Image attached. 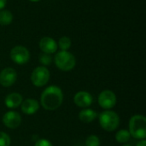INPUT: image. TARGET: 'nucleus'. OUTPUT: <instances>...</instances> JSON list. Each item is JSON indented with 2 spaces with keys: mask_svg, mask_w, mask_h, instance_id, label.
I'll return each instance as SVG.
<instances>
[{
  "mask_svg": "<svg viewBox=\"0 0 146 146\" xmlns=\"http://www.w3.org/2000/svg\"><path fill=\"white\" fill-rule=\"evenodd\" d=\"M22 101H23V98L20 93L12 92L5 98L4 104L6 107L9 109H15L21 104Z\"/></svg>",
  "mask_w": 146,
  "mask_h": 146,
  "instance_id": "obj_13",
  "label": "nucleus"
},
{
  "mask_svg": "<svg viewBox=\"0 0 146 146\" xmlns=\"http://www.w3.org/2000/svg\"><path fill=\"white\" fill-rule=\"evenodd\" d=\"M123 146H132V145H124Z\"/></svg>",
  "mask_w": 146,
  "mask_h": 146,
  "instance_id": "obj_25",
  "label": "nucleus"
},
{
  "mask_svg": "<svg viewBox=\"0 0 146 146\" xmlns=\"http://www.w3.org/2000/svg\"><path fill=\"white\" fill-rule=\"evenodd\" d=\"M7 0H0V9H3L6 5Z\"/></svg>",
  "mask_w": 146,
  "mask_h": 146,
  "instance_id": "obj_22",
  "label": "nucleus"
},
{
  "mask_svg": "<svg viewBox=\"0 0 146 146\" xmlns=\"http://www.w3.org/2000/svg\"><path fill=\"white\" fill-rule=\"evenodd\" d=\"M3 123L8 128L15 129L21 123V116L15 111H8L3 117Z\"/></svg>",
  "mask_w": 146,
  "mask_h": 146,
  "instance_id": "obj_9",
  "label": "nucleus"
},
{
  "mask_svg": "<svg viewBox=\"0 0 146 146\" xmlns=\"http://www.w3.org/2000/svg\"><path fill=\"white\" fill-rule=\"evenodd\" d=\"M50 71L44 66L34 68L31 74V81L33 86L42 87L45 86L50 80Z\"/></svg>",
  "mask_w": 146,
  "mask_h": 146,
  "instance_id": "obj_5",
  "label": "nucleus"
},
{
  "mask_svg": "<svg viewBox=\"0 0 146 146\" xmlns=\"http://www.w3.org/2000/svg\"><path fill=\"white\" fill-rule=\"evenodd\" d=\"M34 146H52V144L45 139H40L37 140Z\"/></svg>",
  "mask_w": 146,
  "mask_h": 146,
  "instance_id": "obj_21",
  "label": "nucleus"
},
{
  "mask_svg": "<svg viewBox=\"0 0 146 146\" xmlns=\"http://www.w3.org/2000/svg\"><path fill=\"white\" fill-rule=\"evenodd\" d=\"M10 57L14 62L19 65L27 63L30 58V53L27 48L21 45L14 47L10 51Z\"/></svg>",
  "mask_w": 146,
  "mask_h": 146,
  "instance_id": "obj_6",
  "label": "nucleus"
},
{
  "mask_svg": "<svg viewBox=\"0 0 146 146\" xmlns=\"http://www.w3.org/2000/svg\"><path fill=\"white\" fill-rule=\"evenodd\" d=\"M39 48L44 53L52 54L56 51L57 44L52 38L44 37V38H41V40L39 42Z\"/></svg>",
  "mask_w": 146,
  "mask_h": 146,
  "instance_id": "obj_12",
  "label": "nucleus"
},
{
  "mask_svg": "<svg viewBox=\"0 0 146 146\" xmlns=\"http://www.w3.org/2000/svg\"><path fill=\"white\" fill-rule=\"evenodd\" d=\"M74 102L78 107L87 108L92 105V104L93 102V98L89 92L81 91V92H77L74 95Z\"/></svg>",
  "mask_w": 146,
  "mask_h": 146,
  "instance_id": "obj_10",
  "label": "nucleus"
},
{
  "mask_svg": "<svg viewBox=\"0 0 146 146\" xmlns=\"http://www.w3.org/2000/svg\"><path fill=\"white\" fill-rule=\"evenodd\" d=\"M136 146H146V141L145 139H141Z\"/></svg>",
  "mask_w": 146,
  "mask_h": 146,
  "instance_id": "obj_23",
  "label": "nucleus"
},
{
  "mask_svg": "<svg viewBox=\"0 0 146 146\" xmlns=\"http://www.w3.org/2000/svg\"><path fill=\"white\" fill-rule=\"evenodd\" d=\"M58 45L62 50H68L71 46V39L68 37H62L59 39Z\"/></svg>",
  "mask_w": 146,
  "mask_h": 146,
  "instance_id": "obj_17",
  "label": "nucleus"
},
{
  "mask_svg": "<svg viewBox=\"0 0 146 146\" xmlns=\"http://www.w3.org/2000/svg\"><path fill=\"white\" fill-rule=\"evenodd\" d=\"M10 143V137L6 133L0 132V146H9Z\"/></svg>",
  "mask_w": 146,
  "mask_h": 146,
  "instance_id": "obj_20",
  "label": "nucleus"
},
{
  "mask_svg": "<svg viewBox=\"0 0 146 146\" xmlns=\"http://www.w3.org/2000/svg\"><path fill=\"white\" fill-rule=\"evenodd\" d=\"M39 62L44 66H48V65H50L51 63L52 57H51L50 54H47V53H44L43 52L39 56Z\"/></svg>",
  "mask_w": 146,
  "mask_h": 146,
  "instance_id": "obj_19",
  "label": "nucleus"
},
{
  "mask_svg": "<svg viewBox=\"0 0 146 146\" xmlns=\"http://www.w3.org/2000/svg\"><path fill=\"white\" fill-rule=\"evenodd\" d=\"M55 63L59 69L62 71H70L74 68L76 60L74 56L70 52L61 50L55 56Z\"/></svg>",
  "mask_w": 146,
  "mask_h": 146,
  "instance_id": "obj_4",
  "label": "nucleus"
},
{
  "mask_svg": "<svg viewBox=\"0 0 146 146\" xmlns=\"http://www.w3.org/2000/svg\"><path fill=\"white\" fill-rule=\"evenodd\" d=\"M129 133L136 139H145L146 137V118L144 115H133L129 121Z\"/></svg>",
  "mask_w": 146,
  "mask_h": 146,
  "instance_id": "obj_2",
  "label": "nucleus"
},
{
  "mask_svg": "<svg viewBox=\"0 0 146 146\" xmlns=\"http://www.w3.org/2000/svg\"><path fill=\"white\" fill-rule=\"evenodd\" d=\"M97 117H98L97 112L92 109L82 110L79 114L80 120L84 123H90V122L93 121Z\"/></svg>",
  "mask_w": 146,
  "mask_h": 146,
  "instance_id": "obj_14",
  "label": "nucleus"
},
{
  "mask_svg": "<svg viewBox=\"0 0 146 146\" xmlns=\"http://www.w3.org/2000/svg\"><path fill=\"white\" fill-rule=\"evenodd\" d=\"M17 79V73L12 68H5L0 73V85L9 87L15 84Z\"/></svg>",
  "mask_w": 146,
  "mask_h": 146,
  "instance_id": "obj_8",
  "label": "nucleus"
},
{
  "mask_svg": "<svg viewBox=\"0 0 146 146\" xmlns=\"http://www.w3.org/2000/svg\"><path fill=\"white\" fill-rule=\"evenodd\" d=\"M131 135L129 131L126 130V129H121L119 132L116 133L115 134V139L118 143L121 144H126L127 142H128L130 140Z\"/></svg>",
  "mask_w": 146,
  "mask_h": 146,
  "instance_id": "obj_15",
  "label": "nucleus"
},
{
  "mask_svg": "<svg viewBox=\"0 0 146 146\" xmlns=\"http://www.w3.org/2000/svg\"><path fill=\"white\" fill-rule=\"evenodd\" d=\"M63 101V93L62 90L56 86H48L41 94L40 102L42 107L46 110H56L58 109Z\"/></svg>",
  "mask_w": 146,
  "mask_h": 146,
  "instance_id": "obj_1",
  "label": "nucleus"
},
{
  "mask_svg": "<svg viewBox=\"0 0 146 146\" xmlns=\"http://www.w3.org/2000/svg\"><path fill=\"white\" fill-rule=\"evenodd\" d=\"M13 15L9 10H2L0 11V25L7 26L12 22Z\"/></svg>",
  "mask_w": 146,
  "mask_h": 146,
  "instance_id": "obj_16",
  "label": "nucleus"
},
{
  "mask_svg": "<svg viewBox=\"0 0 146 146\" xmlns=\"http://www.w3.org/2000/svg\"><path fill=\"white\" fill-rule=\"evenodd\" d=\"M86 146H100V139L96 135H90L86 140Z\"/></svg>",
  "mask_w": 146,
  "mask_h": 146,
  "instance_id": "obj_18",
  "label": "nucleus"
},
{
  "mask_svg": "<svg viewBox=\"0 0 146 146\" xmlns=\"http://www.w3.org/2000/svg\"><path fill=\"white\" fill-rule=\"evenodd\" d=\"M21 109L24 114L30 115L35 114L38 110L39 104H38V102L35 99L27 98L22 101V103L21 104Z\"/></svg>",
  "mask_w": 146,
  "mask_h": 146,
  "instance_id": "obj_11",
  "label": "nucleus"
},
{
  "mask_svg": "<svg viewBox=\"0 0 146 146\" xmlns=\"http://www.w3.org/2000/svg\"><path fill=\"white\" fill-rule=\"evenodd\" d=\"M29 1H31V2H38L40 0H29Z\"/></svg>",
  "mask_w": 146,
  "mask_h": 146,
  "instance_id": "obj_24",
  "label": "nucleus"
},
{
  "mask_svg": "<svg viewBox=\"0 0 146 146\" xmlns=\"http://www.w3.org/2000/svg\"><path fill=\"white\" fill-rule=\"evenodd\" d=\"M98 104L104 110L112 109L116 104V96L110 90H104L98 96Z\"/></svg>",
  "mask_w": 146,
  "mask_h": 146,
  "instance_id": "obj_7",
  "label": "nucleus"
},
{
  "mask_svg": "<svg viewBox=\"0 0 146 146\" xmlns=\"http://www.w3.org/2000/svg\"><path fill=\"white\" fill-rule=\"evenodd\" d=\"M99 123L104 130L113 132L119 127L120 117L115 111L105 110L99 115Z\"/></svg>",
  "mask_w": 146,
  "mask_h": 146,
  "instance_id": "obj_3",
  "label": "nucleus"
}]
</instances>
